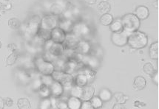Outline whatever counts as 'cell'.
Returning a JSON list of instances; mask_svg holds the SVG:
<instances>
[{
    "instance_id": "e575fe53",
    "label": "cell",
    "mask_w": 159,
    "mask_h": 109,
    "mask_svg": "<svg viewBox=\"0 0 159 109\" xmlns=\"http://www.w3.org/2000/svg\"><path fill=\"white\" fill-rule=\"evenodd\" d=\"M143 69L145 73H147V75L150 76L152 75L153 74L155 73V72H156V70L154 69V67H153V65L151 63H145L144 65H143Z\"/></svg>"
},
{
    "instance_id": "5b68a950",
    "label": "cell",
    "mask_w": 159,
    "mask_h": 109,
    "mask_svg": "<svg viewBox=\"0 0 159 109\" xmlns=\"http://www.w3.org/2000/svg\"><path fill=\"white\" fill-rule=\"evenodd\" d=\"M72 33L79 38H85L91 33V28L87 23L84 21H79L73 24Z\"/></svg>"
},
{
    "instance_id": "816d5d0a",
    "label": "cell",
    "mask_w": 159,
    "mask_h": 109,
    "mask_svg": "<svg viewBox=\"0 0 159 109\" xmlns=\"http://www.w3.org/2000/svg\"><path fill=\"white\" fill-rule=\"evenodd\" d=\"M104 1H108V0H104Z\"/></svg>"
},
{
    "instance_id": "d590c367",
    "label": "cell",
    "mask_w": 159,
    "mask_h": 109,
    "mask_svg": "<svg viewBox=\"0 0 159 109\" xmlns=\"http://www.w3.org/2000/svg\"><path fill=\"white\" fill-rule=\"evenodd\" d=\"M50 108H51V102L50 97L42 99L39 105V109H50Z\"/></svg>"
},
{
    "instance_id": "e0dca14e",
    "label": "cell",
    "mask_w": 159,
    "mask_h": 109,
    "mask_svg": "<svg viewBox=\"0 0 159 109\" xmlns=\"http://www.w3.org/2000/svg\"><path fill=\"white\" fill-rule=\"evenodd\" d=\"M73 24H74V23H73V21L70 20V19L62 18L61 19H59L58 27L67 34L72 33Z\"/></svg>"
},
{
    "instance_id": "7bdbcfd3",
    "label": "cell",
    "mask_w": 159,
    "mask_h": 109,
    "mask_svg": "<svg viewBox=\"0 0 159 109\" xmlns=\"http://www.w3.org/2000/svg\"><path fill=\"white\" fill-rule=\"evenodd\" d=\"M134 106L139 107V108H143V107L146 106V104L142 102H141V101L136 100V101H135V102H134Z\"/></svg>"
},
{
    "instance_id": "7402d4cb",
    "label": "cell",
    "mask_w": 159,
    "mask_h": 109,
    "mask_svg": "<svg viewBox=\"0 0 159 109\" xmlns=\"http://www.w3.org/2000/svg\"><path fill=\"white\" fill-rule=\"evenodd\" d=\"M36 36L37 37V38H39V39L42 40V41H47L50 39V30H44V29L39 27Z\"/></svg>"
},
{
    "instance_id": "f5cc1de1",
    "label": "cell",
    "mask_w": 159,
    "mask_h": 109,
    "mask_svg": "<svg viewBox=\"0 0 159 109\" xmlns=\"http://www.w3.org/2000/svg\"><path fill=\"white\" fill-rule=\"evenodd\" d=\"M0 17H1V15H0Z\"/></svg>"
},
{
    "instance_id": "3957f363",
    "label": "cell",
    "mask_w": 159,
    "mask_h": 109,
    "mask_svg": "<svg viewBox=\"0 0 159 109\" xmlns=\"http://www.w3.org/2000/svg\"><path fill=\"white\" fill-rule=\"evenodd\" d=\"M34 65L37 71L42 75H51L55 70L54 64L42 56H39L35 58Z\"/></svg>"
},
{
    "instance_id": "4316f807",
    "label": "cell",
    "mask_w": 159,
    "mask_h": 109,
    "mask_svg": "<svg viewBox=\"0 0 159 109\" xmlns=\"http://www.w3.org/2000/svg\"><path fill=\"white\" fill-rule=\"evenodd\" d=\"M98 11L102 14H105V13H108L110 11L111 7H110V4L107 1L101 2L98 5Z\"/></svg>"
},
{
    "instance_id": "7a4b0ae2",
    "label": "cell",
    "mask_w": 159,
    "mask_h": 109,
    "mask_svg": "<svg viewBox=\"0 0 159 109\" xmlns=\"http://www.w3.org/2000/svg\"><path fill=\"white\" fill-rule=\"evenodd\" d=\"M123 30L128 34L139 30L141 26V20L137 18L134 13H127L121 19Z\"/></svg>"
},
{
    "instance_id": "ac0fdd59",
    "label": "cell",
    "mask_w": 159,
    "mask_h": 109,
    "mask_svg": "<svg viewBox=\"0 0 159 109\" xmlns=\"http://www.w3.org/2000/svg\"><path fill=\"white\" fill-rule=\"evenodd\" d=\"M95 89L92 85H87L82 87L80 100L81 101H90V99L94 96Z\"/></svg>"
},
{
    "instance_id": "277c9868",
    "label": "cell",
    "mask_w": 159,
    "mask_h": 109,
    "mask_svg": "<svg viewBox=\"0 0 159 109\" xmlns=\"http://www.w3.org/2000/svg\"><path fill=\"white\" fill-rule=\"evenodd\" d=\"M51 77L54 81L61 83L64 88H71L74 85V77L73 75L66 73L61 70H54L51 74Z\"/></svg>"
},
{
    "instance_id": "836d02e7",
    "label": "cell",
    "mask_w": 159,
    "mask_h": 109,
    "mask_svg": "<svg viewBox=\"0 0 159 109\" xmlns=\"http://www.w3.org/2000/svg\"><path fill=\"white\" fill-rule=\"evenodd\" d=\"M114 97H115L116 100L117 101V102L121 103V104H125L126 101L129 100V97L126 96V95L124 94L123 93H121V92L116 93V94H114Z\"/></svg>"
},
{
    "instance_id": "f546056e",
    "label": "cell",
    "mask_w": 159,
    "mask_h": 109,
    "mask_svg": "<svg viewBox=\"0 0 159 109\" xmlns=\"http://www.w3.org/2000/svg\"><path fill=\"white\" fill-rule=\"evenodd\" d=\"M17 106L19 109H31L30 101L27 98H20L17 102Z\"/></svg>"
},
{
    "instance_id": "d6986e66",
    "label": "cell",
    "mask_w": 159,
    "mask_h": 109,
    "mask_svg": "<svg viewBox=\"0 0 159 109\" xmlns=\"http://www.w3.org/2000/svg\"><path fill=\"white\" fill-rule=\"evenodd\" d=\"M134 14L136 15V17L139 20H144V19L148 18L149 15H150V11L146 6L140 5V6L136 7Z\"/></svg>"
},
{
    "instance_id": "83f0119b",
    "label": "cell",
    "mask_w": 159,
    "mask_h": 109,
    "mask_svg": "<svg viewBox=\"0 0 159 109\" xmlns=\"http://www.w3.org/2000/svg\"><path fill=\"white\" fill-rule=\"evenodd\" d=\"M113 20V17L109 13L103 14L100 17V23L104 26H109Z\"/></svg>"
},
{
    "instance_id": "f907efd6",
    "label": "cell",
    "mask_w": 159,
    "mask_h": 109,
    "mask_svg": "<svg viewBox=\"0 0 159 109\" xmlns=\"http://www.w3.org/2000/svg\"><path fill=\"white\" fill-rule=\"evenodd\" d=\"M5 1H7V2H8V1H10V0H5Z\"/></svg>"
},
{
    "instance_id": "c3c4849f",
    "label": "cell",
    "mask_w": 159,
    "mask_h": 109,
    "mask_svg": "<svg viewBox=\"0 0 159 109\" xmlns=\"http://www.w3.org/2000/svg\"><path fill=\"white\" fill-rule=\"evenodd\" d=\"M2 5H3V4H2V3H1V2H0V8H1V7H2Z\"/></svg>"
},
{
    "instance_id": "9a60e30c",
    "label": "cell",
    "mask_w": 159,
    "mask_h": 109,
    "mask_svg": "<svg viewBox=\"0 0 159 109\" xmlns=\"http://www.w3.org/2000/svg\"><path fill=\"white\" fill-rule=\"evenodd\" d=\"M79 71H80V72L77 74L74 77V85L80 87H84L85 85H88L90 81L88 76L82 70L80 69Z\"/></svg>"
},
{
    "instance_id": "cb8c5ba5",
    "label": "cell",
    "mask_w": 159,
    "mask_h": 109,
    "mask_svg": "<svg viewBox=\"0 0 159 109\" xmlns=\"http://www.w3.org/2000/svg\"><path fill=\"white\" fill-rule=\"evenodd\" d=\"M112 97V92L107 89H102L98 94V97L102 100V102H108L111 100Z\"/></svg>"
},
{
    "instance_id": "603a6c76",
    "label": "cell",
    "mask_w": 159,
    "mask_h": 109,
    "mask_svg": "<svg viewBox=\"0 0 159 109\" xmlns=\"http://www.w3.org/2000/svg\"><path fill=\"white\" fill-rule=\"evenodd\" d=\"M150 57L153 60L158 59V42H154L150 46Z\"/></svg>"
},
{
    "instance_id": "8d00e7d4",
    "label": "cell",
    "mask_w": 159,
    "mask_h": 109,
    "mask_svg": "<svg viewBox=\"0 0 159 109\" xmlns=\"http://www.w3.org/2000/svg\"><path fill=\"white\" fill-rule=\"evenodd\" d=\"M41 81H42V83L48 85V86H50L52 84V83L54 81L53 77H51V75H42Z\"/></svg>"
},
{
    "instance_id": "ffe728a7",
    "label": "cell",
    "mask_w": 159,
    "mask_h": 109,
    "mask_svg": "<svg viewBox=\"0 0 159 109\" xmlns=\"http://www.w3.org/2000/svg\"><path fill=\"white\" fill-rule=\"evenodd\" d=\"M81 101L78 97L70 96L67 100V107L69 109H80Z\"/></svg>"
},
{
    "instance_id": "bcb514c9",
    "label": "cell",
    "mask_w": 159,
    "mask_h": 109,
    "mask_svg": "<svg viewBox=\"0 0 159 109\" xmlns=\"http://www.w3.org/2000/svg\"><path fill=\"white\" fill-rule=\"evenodd\" d=\"M97 0H84V2L88 5H94L96 2Z\"/></svg>"
},
{
    "instance_id": "1f68e13d",
    "label": "cell",
    "mask_w": 159,
    "mask_h": 109,
    "mask_svg": "<svg viewBox=\"0 0 159 109\" xmlns=\"http://www.w3.org/2000/svg\"><path fill=\"white\" fill-rule=\"evenodd\" d=\"M18 58H19V54H18V52H17V51L12 52V53L10 54L8 57L7 58V60H6L7 66L13 65V64L16 62Z\"/></svg>"
},
{
    "instance_id": "7dc6e473",
    "label": "cell",
    "mask_w": 159,
    "mask_h": 109,
    "mask_svg": "<svg viewBox=\"0 0 159 109\" xmlns=\"http://www.w3.org/2000/svg\"><path fill=\"white\" fill-rule=\"evenodd\" d=\"M153 5H155V7H156V8H158V1H156V2H155V3H153Z\"/></svg>"
},
{
    "instance_id": "6da1fadb",
    "label": "cell",
    "mask_w": 159,
    "mask_h": 109,
    "mask_svg": "<svg viewBox=\"0 0 159 109\" xmlns=\"http://www.w3.org/2000/svg\"><path fill=\"white\" fill-rule=\"evenodd\" d=\"M148 43V38L147 35L141 31H135L128 35L127 44L135 50H141L144 48Z\"/></svg>"
},
{
    "instance_id": "52a82bcc",
    "label": "cell",
    "mask_w": 159,
    "mask_h": 109,
    "mask_svg": "<svg viewBox=\"0 0 159 109\" xmlns=\"http://www.w3.org/2000/svg\"><path fill=\"white\" fill-rule=\"evenodd\" d=\"M41 19L38 15H34L29 19L28 25L26 27V33L30 37H34L37 33L40 27Z\"/></svg>"
},
{
    "instance_id": "74e56055",
    "label": "cell",
    "mask_w": 159,
    "mask_h": 109,
    "mask_svg": "<svg viewBox=\"0 0 159 109\" xmlns=\"http://www.w3.org/2000/svg\"><path fill=\"white\" fill-rule=\"evenodd\" d=\"M80 109H94L90 101H82Z\"/></svg>"
},
{
    "instance_id": "4dcf8cb0",
    "label": "cell",
    "mask_w": 159,
    "mask_h": 109,
    "mask_svg": "<svg viewBox=\"0 0 159 109\" xmlns=\"http://www.w3.org/2000/svg\"><path fill=\"white\" fill-rule=\"evenodd\" d=\"M90 102L94 109H98L103 106V102L98 96H93L90 99Z\"/></svg>"
},
{
    "instance_id": "ab89813d",
    "label": "cell",
    "mask_w": 159,
    "mask_h": 109,
    "mask_svg": "<svg viewBox=\"0 0 159 109\" xmlns=\"http://www.w3.org/2000/svg\"><path fill=\"white\" fill-rule=\"evenodd\" d=\"M151 77H152V81L154 82L156 85H158V72H155V73L153 74L152 75H151Z\"/></svg>"
},
{
    "instance_id": "9c48e42d",
    "label": "cell",
    "mask_w": 159,
    "mask_h": 109,
    "mask_svg": "<svg viewBox=\"0 0 159 109\" xmlns=\"http://www.w3.org/2000/svg\"><path fill=\"white\" fill-rule=\"evenodd\" d=\"M81 63H84L85 67L90 68L91 69H96L99 67L100 61L98 57L93 54H86L82 55L81 58Z\"/></svg>"
},
{
    "instance_id": "2e32d148",
    "label": "cell",
    "mask_w": 159,
    "mask_h": 109,
    "mask_svg": "<svg viewBox=\"0 0 159 109\" xmlns=\"http://www.w3.org/2000/svg\"><path fill=\"white\" fill-rule=\"evenodd\" d=\"M51 107L54 109H69L67 107V100H64L62 97H50Z\"/></svg>"
},
{
    "instance_id": "4fadbf2b",
    "label": "cell",
    "mask_w": 159,
    "mask_h": 109,
    "mask_svg": "<svg viewBox=\"0 0 159 109\" xmlns=\"http://www.w3.org/2000/svg\"><path fill=\"white\" fill-rule=\"evenodd\" d=\"M67 33L60 29L59 27H56L53 30H50V39L55 43L62 44L65 41Z\"/></svg>"
},
{
    "instance_id": "8992f818",
    "label": "cell",
    "mask_w": 159,
    "mask_h": 109,
    "mask_svg": "<svg viewBox=\"0 0 159 109\" xmlns=\"http://www.w3.org/2000/svg\"><path fill=\"white\" fill-rule=\"evenodd\" d=\"M59 18L57 15H54L52 14L46 15L41 19L40 27L44 30H51L55 27H58L59 24Z\"/></svg>"
},
{
    "instance_id": "ee69618b",
    "label": "cell",
    "mask_w": 159,
    "mask_h": 109,
    "mask_svg": "<svg viewBox=\"0 0 159 109\" xmlns=\"http://www.w3.org/2000/svg\"><path fill=\"white\" fill-rule=\"evenodd\" d=\"M112 109H125V106L124 104H121V103H116L112 107Z\"/></svg>"
},
{
    "instance_id": "484cf974",
    "label": "cell",
    "mask_w": 159,
    "mask_h": 109,
    "mask_svg": "<svg viewBox=\"0 0 159 109\" xmlns=\"http://www.w3.org/2000/svg\"><path fill=\"white\" fill-rule=\"evenodd\" d=\"M39 94L41 97L43 98H48V97H50V91L49 86L46 85L44 83H42V85H40V87L38 89Z\"/></svg>"
},
{
    "instance_id": "30bf717a",
    "label": "cell",
    "mask_w": 159,
    "mask_h": 109,
    "mask_svg": "<svg viewBox=\"0 0 159 109\" xmlns=\"http://www.w3.org/2000/svg\"><path fill=\"white\" fill-rule=\"evenodd\" d=\"M81 39L72 33H67L66 36V38L65 41L62 43V45L65 48V50H74L75 46L78 45Z\"/></svg>"
},
{
    "instance_id": "d6a6232c",
    "label": "cell",
    "mask_w": 159,
    "mask_h": 109,
    "mask_svg": "<svg viewBox=\"0 0 159 109\" xmlns=\"http://www.w3.org/2000/svg\"><path fill=\"white\" fill-rule=\"evenodd\" d=\"M8 26L13 30H18L21 27V21L17 18H11L8 20Z\"/></svg>"
},
{
    "instance_id": "44dd1931",
    "label": "cell",
    "mask_w": 159,
    "mask_h": 109,
    "mask_svg": "<svg viewBox=\"0 0 159 109\" xmlns=\"http://www.w3.org/2000/svg\"><path fill=\"white\" fill-rule=\"evenodd\" d=\"M147 81L142 76H137L133 81V86L136 90H142L146 87Z\"/></svg>"
},
{
    "instance_id": "681fc988",
    "label": "cell",
    "mask_w": 159,
    "mask_h": 109,
    "mask_svg": "<svg viewBox=\"0 0 159 109\" xmlns=\"http://www.w3.org/2000/svg\"><path fill=\"white\" fill-rule=\"evenodd\" d=\"M1 47H2V42L0 41V49H1Z\"/></svg>"
},
{
    "instance_id": "7c38bea8",
    "label": "cell",
    "mask_w": 159,
    "mask_h": 109,
    "mask_svg": "<svg viewBox=\"0 0 159 109\" xmlns=\"http://www.w3.org/2000/svg\"><path fill=\"white\" fill-rule=\"evenodd\" d=\"M74 50L75 52L82 54V55L91 54L93 52V46L92 44L88 41L81 40L78 45L75 46Z\"/></svg>"
},
{
    "instance_id": "f35d334b",
    "label": "cell",
    "mask_w": 159,
    "mask_h": 109,
    "mask_svg": "<svg viewBox=\"0 0 159 109\" xmlns=\"http://www.w3.org/2000/svg\"><path fill=\"white\" fill-rule=\"evenodd\" d=\"M4 102H5V106H7V107H11L13 105V101L10 97H6L5 99H4Z\"/></svg>"
},
{
    "instance_id": "f1b7e54d",
    "label": "cell",
    "mask_w": 159,
    "mask_h": 109,
    "mask_svg": "<svg viewBox=\"0 0 159 109\" xmlns=\"http://www.w3.org/2000/svg\"><path fill=\"white\" fill-rule=\"evenodd\" d=\"M50 11L52 15H58L60 14H62L64 12V8L61 5H59V4L54 3L51 5V7H50Z\"/></svg>"
},
{
    "instance_id": "60d3db41",
    "label": "cell",
    "mask_w": 159,
    "mask_h": 109,
    "mask_svg": "<svg viewBox=\"0 0 159 109\" xmlns=\"http://www.w3.org/2000/svg\"><path fill=\"white\" fill-rule=\"evenodd\" d=\"M7 49H8L9 50H11V51L12 52H14V51H16L17 50V46L15 44H10L7 45Z\"/></svg>"
},
{
    "instance_id": "8fae6325",
    "label": "cell",
    "mask_w": 159,
    "mask_h": 109,
    "mask_svg": "<svg viewBox=\"0 0 159 109\" xmlns=\"http://www.w3.org/2000/svg\"><path fill=\"white\" fill-rule=\"evenodd\" d=\"M47 52L52 57L59 58L63 57L65 54V48H64L62 44L53 42Z\"/></svg>"
},
{
    "instance_id": "5bb4252c",
    "label": "cell",
    "mask_w": 159,
    "mask_h": 109,
    "mask_svg": "<svg viewBox=\"0 0 159 109\" xmlns=\"http://www.w3.org/2000/svg\"><path fill=\"white\" fill-rule=\"evenodd\" d=\"M50 91V97H59L63 94L65 88L59 82L53 81L52 84L49 86Z\"/></svg>"
},
{
    "instance_id": "ba28073f",
    "label": "cell",
    "mask_w": 159,
    "mask_h": 109,
    "mask_svg": "<svg viewBox=\"0 0 159 109\" xmlns=\"http://www.w3.org/2000/svg\"><path fill=\"white\" fill-rule=\"evenodd\" d=\"M128 34L125 30L120 32L112 33L111 36V41L114 45L117 46H124L127 44Z\"/></svg>"
},
{
    "instance_id": "d4e9b609",
    "label": "cell",
    "mask_w": 159,
    "mask_h": 109,
    "mask_svg": "<svg viewBox=\"0 0 159 109\" xmlns=\"http://www.w3.org/2000/svg\"><path fill=\"white\" fill-rule=\"evenodd\" d=\"M110 29L112 33L120 32L123 30V26H122L121 19H118L116 20H113L111 24L110 25Z\"/></svg>"
},
{
    "instance_id": "b9f144b4",
    "label": "cell",
    "mask_w": 159,
    "mask_h": 109,
    "mask_svg": "<svg viewBox=\"0 0 159 109\" xmlns=\"http://www.w3.org/2000/svg\"><path fill=\"white\" fill-rule=\"evenodd\" d=\"M12 8V5L10 3H7V4H5V5H2V7H1V10H4V11H9V10H11Z\"/></svg>"
},
{
    "instance_id": "f6af8a7d",
    "label": "cell",
    "mask_w": 159,
    "mask_h": 109,
    "mask_svg": "<svg viewBox=\"0 0 159 109\" xmlns=\"http://www.w3.org/2000/svg\"><path fill=\"white\" fill-rule=\"evenodd\" d=\"M5 108V102H4V99L0 97V109H4Z\"/></svg>"
}]
</instances>
